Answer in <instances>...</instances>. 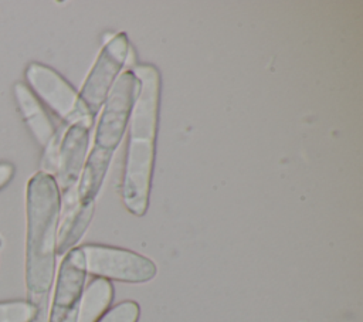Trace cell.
I'll return each mask as SVG.
<instances>
[{
    "label": "cell",
    "mask_w": 363,
    "mask_h": 322,
    "mask_svg": "<svg viewBox=\"0 0 363 322\" xmlns=\"http://www.w3.org/2000/svg\"><path fill=\"white\" fill-rule=\"evenodd\" d=\"M140 82V91L129 118V136L121 182V197L128 211L145 216L149 207L157 115L160 101V74L152 64H136L130 70Z\"/></svg>",
    "instance_id": "6da1fadb"
},
{
    "label": "cell",
    "mask_w": 363,
    "mask_h": 322,
    "mask_svg": "<svg viewBox=\"0 0 363 322\" xmlns=\"http://www.w3.org/2000/svg\"><path fill=\"white\" fill-rule=\"evenodd\" d=\"M26 85L44 102L64 125L82 123L92 128L95 118L79 101L78 92L74 87L54 68L41 64L30 62L24 70Z\"/></svg>",
    "instance_id": "277c9868"
},
{
    "label": "cell",
    "mask_w": 363,
    "mask_h": 322,
    "mask_svg": "<svg viewBox=\"0 0 363 322\" xmlns=\"http://www.w3.org/2000/svg\"><path fill=\"white\" fill-rule=\"evenodd\" d=\"M14 172H16L14 165L9 162H0V190L11 182Z\"/></svg>",
    "instance_id": "2e32d148"
},
{
    "label": "cell",
    "mask_w": 363,
    "mask_h": 322,
    "mask_svg": "<svg viewBox=\"0 0 363 322\" xmlns=\"http://www.w3.org/2000/svg\"><path fill=\"white\" fill-rule=\"evenodd\" d=\"M30 301L34 302L35 306H37V312H35L34 318L31 319V322H47L48 306H50V295H44V296H38V298H31Z\"/></svg>",
    "instance_id": "9a60e30c"
},
{
    "label": "cell",
    "mask_w": 363,
    "mask_h": 322,
    "mask_svg": "<svg viewBox=\"0 0 363 322\" xmlns=\"http://www.w3.org/2000/svg\"><path fill=\"white\" fill-rule=\"evenodd\" d=\"M79 248L85 258L86 274L95 278L142 284L153 279L157 272L150 258L130 250L101 244H85Z\"/></svg>",
    "instance_id": "5b68a950"
},
{
    "label": "cell",
    "mask_w": 363,
    "mask_h": 322,
    "mask_svg": "<svg viewBox=\"0 0 363 322\" xmlns=\"http://www.w3.org/2000/svg\"><path fill=\"white\" fill-rule=\"evenodd\" d=\"M140 308L135 301H122L108 309L96 322H138Z\"/></svg>",
    "instance_id": "4fadbf2b"
},
{
    "label": "cell",
    "mask_w": 363,
    "mask_h": 322,
    "mask_svg": "<svg viewBox=\"0 0 363 322\" xmlns=\"http://www.w3.org/2000/svg\"><path fill=\"white\" fill-rule=\"evenodd\" d=\"M86 268L79 247L69 250L58 267L54 278L52 299L48 306L47 322H77Z\"/></svg>",
    "instance_id": "52a82bcc"
},
{
    "label": "cell",
    "mask_w": 363,
    "mask_h": 322,
    "mask_svg": "<svg viewBox=\"0 0 363 322\" xmlns=\"http://www.w3.org/2000/svg\"><path fill=\"white\" fill-rule=\"evenodd\" d=\"M112 298L113 287L111 281L94 278L84 288L77 322H96L108 311Z\"/></svg>",
    "instance_id": "8fae6325"
},
{
    "label": "cell",
    "mask_w": 363,
    "mask_h": 322,
    "mask_svg": "<svg viewBox=\"0 0 363 322\" xmlns=\"http://www.w3.org/2000/svg\"><path fill=\"white\" fill-rule=\"evenodd\" d=\"M1 245H3V240H1V237H0V248H1Z\"/></svg>",
    "instance_id": "e0dca14e"
},
{
    "label": "cell",
    "mask_w": 363,
    "mask_h": 322,
    "mask_svg": "<svg viewBox=\"0 0 363 322\" xmlns=\"http://www.w3.org/2000/svg\"><path fill=\"white\" fill-rule=\"evenodd\" d=\"M89 131L91 128L82 123L69 125L64 131L58 149L57 172L54 174L61 197L77 193V186L88 156Z\"/></svg>",
    "instance_id": "ba28073f"
},
{
    "label": "cell",
    "mask_w": 363,
    "mask_h": 322,
    "mask_svg": "<svg viewBox=\"0 0 363 322\" xmlns=\"http://www.w3.org/2000/svg\"><path fill=\"white\" fill-rule=\"evenodd\" d=\"M37 306L30 299L0 301V322H31Z\"/></svg>",
    "instance_id": "7c38bea8"
},
{
    "label": "cell",
    "mask_w": 363,
    "mask_h": 322,
    "mask_svg": "<svg viewBox=\"0 0 363 322\" xmlns=\"http://www.w3.org/2000/svg\"><path fill=\"white\" fill-rule=\"evenodd\" d=\"M61 193L54 176L37 172L26 186L24 284L28 299L50 295L55 278V244Z\"/></svg>",
    "instance_id": "7a4b0ae2"
},
{
    "label": "cell",
    "mask_w": 363,
    "mask_h": 322,
    "mask_svg": "<svg viewBox=\"0 0 363 322\" xmlns=\"http://www.w3.org/2000/svg\"><path fill=\"white\" fill-rule=\"evenodd\" d=\"M95 211V201L79 203L75 201L61 207V216L57 230V255H65L69 250L75 248L77 243L82 238L89 227Z\"/></svg>",
    "instance_id": "30bf717a"
},
{
    "label": "cell",
    "mask_w": 363,
    "mask_h": 322,
    "mask_svg": "<svg viewBox=\"0 0 363 322\" xmlns=\"http://www.w3.org/2000/svg\"><path fill=\"white\" fill-rule=\"evenodd\" d=\"M67 129V125H61L57 128L54 136L50 139V142L44 146V155L41 159V170L44 173H48L51 176L55 174L57 172V162H58V149L60 143L64 135V131Z\"/></svg>",
    "instance_id": "5bb4252c"
},
{
    "label": "cell",
    "mask_w": 363,
    "mask_h": 322,
    "mask_svg": "<svg viewBox=\"0 0 363 322\" xmlns=\"http://www.w3.org/2000/svg\"><path fill=\"white\" fill-rule=\"evenodd\" d=\"M140 91V82L130 70L119 74L99 113L91 152L113 157L123 139L132 108Z\"/></svg>",
    "instance_id": "3957f363"
},
{
    "label": "cell",
    "mask_w": 363,
    "mask_h": 322,
    "mask_svg": "<svg viewBox=\"0 0 363 322\" xmlns=\"http://www.w3.org/2000/svg\"><path fill=\"white\" fill-rule=\"evenodd\" d=\"M13 94L24 123L35 142L44 148L57 131L54 122L26 82H16L13 87Z\"/></svg>",
    "instance_id": "9c48e42d"
},
{
    "label": "cell",
    "mask_w": 363,
    "mask_h": 322,
    "mask_svg": "<svg viewBox=\"0 0 363 322\" xmlns=\"http://www.w3.org/2000/svg\"><path fill=\"white\" fill-rule=\"evenodd\" d=\"M128 54L129 40L123 31L112 35L101 48L82 84L81 91L78 92L79 101L94 118H96L99 113L116 78L121 74V70L126 64Z\"/></svg>",
    "instance_id": "8992f818"
}]
</instances>
